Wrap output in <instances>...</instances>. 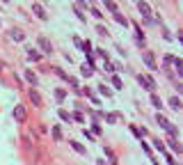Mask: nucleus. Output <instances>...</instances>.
Returning <instances> with one entry per match:
<instances>
[{
    "label": "nucleus",
    "mask_w": 183,
    "mask_h": 165,
    "mask_svg": "<svg viewBox=\"0 0 183 165\" xmlns=\"http://www.w3.org/2000/svg\"><path fill=\"white\" fill-rule=\"evenodd\" d=\"M137 82L144 87V90H149L151 94H156V80H153L151 76H144V74H140V76H137Z\"/></svg>",
    "instance_id": "nucleus-1"
},
{
    "label": "nucleus",
    "mask_w": 183,
    "mask_h": 165,
    "mask_svg": "<svg viewBox=\"0 0 183 165\" xmlns=\"http://www.w3.org/2000/svg\"><path fill=\"white\" fill-rule=\"evenodd\" d=\"M156 122H158V124H160V126H163V128H165V131H167L169 135H172V138H176V133H179V131H176V126H174V124H172V122H169V119H167V117H163V115H158V117H156Z\"/></svg>",
    "instance_id": "nucleus-2"
},
{
    "label": "nucleus",
    "mask_w": 183,
    "mask_h": 165,
    "mask_svg": "<svg viewBox=\"0 0 183 165\" xmlns=\"http://www.w3.org/2000/svg\"><path fill=\"white\" fill-rule=\"evenodd\" d=\"M14 119L16 122H25L28 119V110L23 108L21 103H16V108H14Z\"/></svg>",
    "instance_id": "nucleus-3"
},
{
    "label": "nucleus",
    "mask_w": 183,
    "mask_h": 165,
    "mask_svg": "<svg viewBox=\"0 0 183 165\" xmlns=\"http://www.w3.org/2000/svg\"><path fill=\"white\" fill-rule=\"evenodd\" d=\"M142 60H144V64L151 69V71H156V69H158V67H156V60H153V53H144Z\"/></svg>",
    "instance_id": "nucleus-4"
},
{
    "label": "nucleus",
    "mask_w": 183,
    "mask_h": 165,
    "mask_svg": "<svg viewBox=\"0 0 183 165\" xmlns=\"http://www.w3.org/2000/svg\"><path fill=\"white\" fill-rule=\"evenodd\" d=\"M39 46H41V51H44V53H53V44L46 37H39Z\"/></svg>",
    "instance_id": "nucleus-5"
},
{
    "label": "nucleus",
    "mask_w": 183,
    "mask_h": 165,
    "mask_svg": "<svg viewBox=\"0 0 183 165\" xmlns=\"http://www.w3.org/2000/svg\"><path fill=\"white\" fill-rule=\"evenodd\" d=\"M32 11H34V14L39 16L41 21H46V19H48V16H46V11H44V7H41L39 2H34V5H32Z\"/></svg>",
    "instance_id": "nucleus-6"
},
{
    "label": "nucleus",
    "mask_w": 183,
    "mask_h": 165,
    "mask_svg": "<svg viewBox=\"0 0 183 165\" xmlns=\"http://www.w3.org/2000/svg\"><path fill=\"white\" fill-rule=\"evenodd\" d=\"M137 9H140V14H142V16H146V19L151 16V7L146 2H137Z\"/></svg>",
    "instance_id": "nucleus-7"
},
{
    "label": "nucleus",
    "mask_w": 183,
    "mask_h": 165,
    "mask_svg": "<svg viewBox=\"0 0 183 165\" xmlns=\"http://www.w3.org/2000/svg\"><path fill=\"white\" fill-rule=\"evenodd\" d=\"M30 101H32L34 105H41V94L32 90V92H30Z\"/></svg>",
    "instance_id": "nucleus-8"
},
{
    "label": "nucleus",
    "mask_w": 183,
    "mask_h": 165,
    "mask_svg": "<svg viewBox=\"0 0 183 165\" xmlns=\"http://www.w3.org/2000/svg\"><path fill=\"white\" fill-rule=\"evenodd\" d=\"M25 80L30 82V85H37V76H34L32 71H25Z\"/></svg>",
    "instance_id": "nucleus-9"
},
{
    "label": "nucleus",
    "mask_w": 183,
    "mask_h": 165,
    "mask_svg": "<svg viewBox=\"0 0 183 165\" xmlns=\"http://www.w3.org/2000/svg\"><path fill=\"white\" fill-rule=\"evenodd\" d=\"M167 145H169V147H172V149H174V151H181V145H179V142H176V138H169V140H167Z\"/></svg>",
    "instance_id": "nucleus-10"
},
{
    "label": "nucleus",
    "mask_w": 183,
    "mask_h": 165,
    "mask_svg": "<svg viewBox=\"0 0 183 165\" xmlns=\"http://www.w3.org/2000/svg\"><path fill=\"white\" fill-rule=\"evenodd\" d=\"M9 37H11V39H16V41H23V32H21V30H11V32H9Z\"/></svg>",
    "instance_id": "nucleus-11"
},
{
    "label": "nucleus",
    "mask_w": 183,
    "mask_h": 165,
    "mask_svg": "<svg viewBox=\"0 0 183 165\" xmlns=\"http://www.w3.org/2000/svg\"><path fill=\"white\" fill-rule=\"evenodd\" d=\"M71 147H73L76 151H78V154H85V147H82L80 142H76V140H71Z\"/></svg>",
    "instance_id": "nucleus-12"
},
{
    "label": "nucleus",
    "mask_w": 183,
    "mask_h": 165,
    "mask_svg": "<svg viewBox=\"0 0 183 165\" xmlns=\"http://www.w3.org/2000/svg\"><path fill=\"white\" fill-rule=\"evenodd\" d=\"M169 105H172L174 110H181V101H179L176 96H172V99H169Z\"/></svg>",
    "instance_id": "nucleus-13"
},
{
    "label": "nucleus",
    "mask_w": 183,
    "mask_h": 165,
    "mask_svg": "<svg viewBox=\"0 0 183 165\" xmlns=\"http://www.w3.org/2000/svg\"><path fill=\"white\" fill-rule=\"evenodd\" d=\"M94 74V67L92 64H85V67H82V76H92Z\"/></svg>",
    "instance_id": "nucleus-14"
},
{
    "label": "nucleus",
    "mask_w": 183,
    "mask_h": 165,
    "mask_svg": "<svg viewBox=\"0 0 183 165\" xmlns=\"http://www.w3.org/2000/svg\"><path fill=\"white\" fill-rule=\"evenodd\" d=\"M115 19H117V23H121V25H128V21L124 19V16L119 14V11H115Z\"/></svg>",
    "instance_id": "nucleus-15"
},
{
    "label": "nucleus",
    "mask_w": 183,
    "mask_h": 165,
    "mask_svg": "<svg viewBox=\"0 0 183 165\" xmlns=\"http://www.w3.org/2000/svg\"><path fill=\"white\" fill-rule=\"evenodd\" d=\"M105 119H108L110 124H115L117 119H119V115H117V113H110V115H105Z\"/></svg>",
    "instance_id": "nucleus-16"
},
{
    "label": "nucleus",
    "mask_w": 183,
    "mask_h": 165,
    "mask_svg": "<svg viewBox=\"0 0 183 165\" xmlns=\"http://www.w3.org/2000/svg\"><path fill=\"white\" fill-rule=\"evenodd\" d=\"M60 119H64V122H71V115H69L67 110H60Z\"/></svg>",
    "instance_id": "nucleus-17"
},
{
    "label": "nucleus",
    "mask_w": 183,
    "mask_h": 165,
    "mask_svg": "<svg viewBox=\"0 0 183 165\" xmlns=\"http://www.w3.org/2000/svg\"><path fill=\"white\" fill-rule=\"evenodd\" d=\"M28 55H30V60H39V57H41V55H39V53L34 51V48H30V51H28Z\"/></svg>",
    "instance_id": "nucleus-18"
},
{
    "label": "nucleus",
    "mask_w": 183,
    "mask_h": 165,
    "mask_svg": "<svg viewBox=\"0 0 183 165\" xmlns=\"http://www.w3.org/2000/svg\"><path fill=\"white\" fill-rule=\"evenodd\" d=\"M112 85H115L117 90H119V87H121V78H119V76H112Z\"/></svg>",
    "instance_id": "nucleus-19"
},
{
    "label": "nucleus",
    "mask_w": 183,
    "mask_h": 165,
    "mask_svg": "<svg viewBox=\"0 0 183 165\" xmlns=\"http://www.w3.org/2000/svg\"><path fill=\"white\" fill-rule=\"evenodd\" d=\"M151 103L156 105V108H160V105H163V103H160V99H158L156 94H151Z\"/></svg>",
    "instance_id": "nucleus-20"
},
{
    "label": "nucleus",
    "mask_w": 183,
    "mask_h": 165,
    "mask_svg": "<svg viewBox=\"0 0 183 165\" xmlns=\"http://www.w3.org/2000/svg\"><path fill=\"white\" fill-rule=\"evenodd\" d=\"M55 96H57V101H64L67 94H64V90H55Z\"/></svg>",
    "instance_id": "nucleus-21"
},
{
    "label": "nucleus",
    "mask_w": 183,
    "mask_h": 165,
    "mask_svg": "<svg viewBox=\"0 0 183 165\" xmlns=\"http://www.w3.org/2000/svg\"><path fill=\"white\" fill-rule=\"evenodd\" d=\"M89 11H92V14H94V16H96V19H101V16H103V11H98V9H96V7H92V9H89Z\"/></svg>",
    "instance_id": "nucleus-22"
},
{
    "label": "nucleus",
    "mask_w": 183,
    "mask_h": 165,
    "mask_svg": "<svg viewBox=\"0 0 183 165\" xmlns=\"http://www.w3.org/2000/svg\"><path fill=\"white\" fill-rule=\"evenodd\" d=\"M105 7H108V9L112 11V14H115V11H117V5H115V2H105Z\"/></svg>",
    "instance_id": "nucleus-23"
},
{
    "label": "nucleus",
    "mask_w": 183,
    "mask_h": 165,
    "mask_svg": "<svg viewBox=\"0 0 183 165\" xmlns=\"http://www.w3.org/2000/svg\"><path fill=\"white\" fill-rule=\"evenodd\" d=\"M153 147H156V149H160V151H165V147H163L160 140H156V142H153Z\"/></svg>",
    "instance_id": "nucleus-24"
},
{
    "label": "nucleus",
    "mask_w": 183,
    "mask_h": 165,
    "mask_svg": "<svg viewBox=\"0 0 183 165\" xmlns=\"http://www.w3.org/2000/svg\"><path fill=\"white\" fill-rule=\"evenodd\" d=\"M98 92H101V94H108V96H110V90H108L105 85H101V87H98Z\"/></svg>",
    "instance_id": "nucleus-25"
},
{
    "label": "nucleus",
    "mask_w": 183,
    "mask_h": 165,
    "mask_svg": "<svg viewBox=\"0 0 183 165\" xmlns=\"http://www.w3.org/2000/svg\"><path fill=\"white\" fill-rule=\"evenodd\" d=\"M76 16H78V19H80V21H85V14H82V11H80L78 7H76Z\"/></svg>",
    "instance_id": "nucleus-26"
},
{
    "label": "nucleus",
    "mask_w": 183,
    "mask_h": 165,
    "mask_svg": "<svg viewBox=\"0 0 183 165\" xmlns=\"http://www.w3.org/2000/svg\"><path fill=\"white\" fill-rule=\"evenodd\" d=\"M73 119H76V122H82V119H85V117H82L80 113H73Z\"/></svg>",
    "instance_id": "nucleus-27"
},
{
    "label": "nucleus",
    "mask_w": 183,
    "mask_h": 165,
    "mask_svg": "<svg viewBox=\"0 0 183 165\" xmlns=\"http://www.w3.org/2000/svg\"><path fill=\"white\" fill-rule=\"evenodd\" d=\"M165 158H167V163H169V165H179V163H176V161H174L172 156H165Z\"/></svg>",
    "instance_id": "nucleus-28"
},
{
    "label": "nucleus",
    "mask_w": 183,
    "mask_h": 165,
    "mask_svg": "<svg viewBox=\"0 0 183 165\" xmlns=\"http://www.w3.org/2000/svg\"><path fill=\"white\" fill-rule=\"evenodd\" d=\"M98 165H108V163H105V161H103V158H98Z\"/></svg>",
    "instance_id": "nucleus-29"
},
{
    "label": "nucleus",
    "mask_w": 183,
    "mask_h": 165,
    "mask_svg": "<svg viewBox=\"0 0 183 165\" xmlns=\"http://www.w3.org/2000/svg\"><path fill=\"white\" fill-rule=\"evenodd\" d=\"M0 69H2V64H0Z\"/></svg>",
    "instance_id": "nucleus-30"
}]
</instances>
